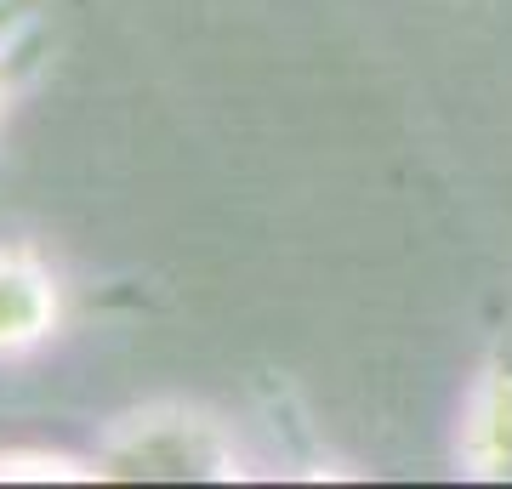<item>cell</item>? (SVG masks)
<instances>
[{
  "label": "cell",
  "mask_w": 512,
  "mask_h": 489,
  "mask_svg": "<svg viewBox=\"0 0 512 489\" xmlns=\"http://www.w3.org/2000/svg\"><path fill=\"white\" fill-rule=\"evenodd\" d=\"M467 461H473V472H490V478L512 472V376L507 370H495L478 387L473 421H467Z\"/></svg>",
  "instance_id": "obj_3"
},
{
  "label": "cell",
  "mask_w": 512,
  "mask_h": 489,
  "mask_svg": "<svg viewBox=\"0 0 512 489\" xmlns=\"http://www.w3.org/2000/svg\"><path fill=\"white\" fill-rule=\"evenodd\" d=\"M103 472L114 478H234V450L217 421L194 410H148L109 438Z\"/></svg>",
  "instance_id": "obj_1"
},
{
  "label": "cell",
  "mask_w": 512,
  "mask_h": 489,
  "mask_svg": "<svg viewBox=\"0 0 512 489\" xmlns=\"http://www.w3.org/2000/svg\"><path fill=\"white\" fill-rule=\"evenodd\" d=\"M0 478H86L63 455H0Z\"/></svg>",
  "instance_id": "obj_4"
},
{
  "label": "cell",
  "mask_w": 512,
  "mask_h": 489,
  "mask_svg": "<svg viewBox=\"0 0 512 489\" xmlns=\"http://www.w3.org/2000/svg\"><path fill=\"white\" fill-rule=\"evenodd\" d=\"M57 319V290L35 256L0 251V353L40 342Z\"/></svg>",
  "instance_id": "obj_2"
}]
</instances>
